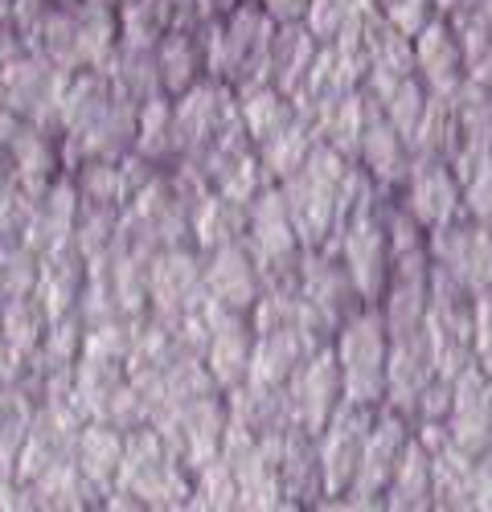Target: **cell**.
<instances>
[{"label": "cell", "mask_w": 492, "mask_h": 512, "mask_svg": "<svg viewBox=\"0 0 492 512\" xmlns=\"http://www.w3.org/2000/svg\"><path fill=\"white\" fill-rule=\"evenodd\" d=\"M333 357L341 369V386L349 406L382 410L386 406V357H390V328L378 308H361L333 336Z\"/></svg>", "instance_id": "obj_3"}, {"label": "cell", "mask_w": 492, "mask_h": 512, "mask_svg": "<svg viewBox=\"0 0 492 512\" xmlns=\"http://www.w3.org/2000/svg\"><path fill=\"white\" fill-rule=\"evenodd\" d=\"M415 443V422L406 414L382 406L374 426H369V439H365V455H361V472H357V484L349 496H361V500H382V492L390 488L398 463L406 455V447Z\"/></svg>", "instance_id": "obj_16"}, {"label": "cell", "mask_w": 492, "mask_h": 512, "mask_svg": "<svg viewBox=\"0 0 492 512\" xmlns=\"http://www.w3.org/2000/svg\"><path fill=\"white\" fill-rule=\"evenodd\" d=\"M275 512H312V508H304V504H296V500H279Z\"/></svg>", "instance_id": "obj_60"}, {"label": "cell", "mask_w": 492, "mask_h": 512, "mask_svg": "<svg viewBox=\"0 0 492 512\" xmlns=\"http://www.w3.org/2000/svg\"><path fill=\"white\" fill-rule=\"evenodd\" d=\"M111 95H115V87L103 70H91V66L74 70L62 82V95H58V140L91 127L103 115V107L111 103Z\"/></svg>", "instance_id": "obj_28"}, {"label": "cell", "mask_w": 492, "mask_h": 512, "mask_svg": "<svg viewBox=\"0 0 492 512\" xmlns=\"http://www.w3.org/2000/svg\"><path fill=\"white\" fill-rule=\"evenodd\" d=\"M5 152H9V164H13V185L33 201L66 173L58 136L46 132V127H37V123H25Z\"/></svg>", "instance_id": "obj_24"}, {"label": "cell", "mask_w": 492, "mask_h": 512, "mask_svg": "<svg viewBox=\"0 0 492 512\" xmlns=\"http://www.w3.org/2000/svg\"><path fill=\"white\" fill-rule=\"evenodd\" d=\"M37 271H41V259L25 246V242H13V246H0V291L9 300H21V295H33L37 287Z\"/></svg>", "instance_id": "obj_45"}, {"label": "cell", "mask_w": 492, "mask_h": 512, "mask_svg": "<svg viewBox=\"0 0 492 512\" xmlns=\"http://www.w3.org/2000/svg\"><path fill=\"white\" fill-rule=\"evenodd\" d=\"M119 488L148 500L156 512H169L185 504L193 488V472L173 455L152 426H136L123 435V467H119Z\"/></svg>", "instance_id": "obj_5"}, {"label": "cell", "mask_w": 492, "mask_h": 512, "mask_svg": "<svg viewBox=\"0 0 492 512\" xmlns=\"http://www.w3.org/2000/svg\"><path fill=\"white\" fill-rule=\"evenodd\" d=\"M82 287H87V263L66 246L58 254H46L41 259V271H37V287H33V300L41 304V312L54 320H66L78 312V300H82Z\"/></svg>", "instance_id": "obj_26"}, {"label": "cell", "mask_w": 492, "mask_h": 512, "mask_svg": "<svg viewBox=\"0 0 492 512\" xmlns=\"http://www.w3.org/2000/svg\"><path fill=\"white\" fill-rule=\"evenodd\" d=\"M324 345L300 328V324H287V328H271V332H255V357H251V377L246 386H259V390H283L292 373Z\"/></svg>", "instance_id": "obj_22"}, {"label": "cell", "mask_w": 492, "mask_h": 512, "mask_svg": "<svg viewBox=\"0 0 492 512\" xmlns=\"http://www.w3.org/2000/svg\"><path fill=\"white\" fill-rule=\"evenodd\" d=\"M316 50H320L316 37L304 25H279L275 46H271V87L292 99L296 87L304 82V74L316 62Z\"/></svg>", "instance_id": "obj_34"}, {"label": "cell", "mask_w": 492, "mask_h": 512, "mask_svg": "<svg viewBox=\"0 0 492 512\" xmlns=\"http://www.w3.org/2000/svg\"><path fill=\"white\" fill-rule=\"evenodd\" d=\"M13 189H17V185H13V164H9V152L0 148V201H5Z\"/></svg>", "instance_id": "obj_58"}, {"label": "cell", "mask_w": 492, "mask_h": 512, "mask_svg": "<svg viewBox=\"0 0 492 512\" xmlns=\"http://www.w3.org/2000/svg\"><path fill=\"white\" fill-rule=\"evenodd\" d=\"M435 369L443 381L460 377L476 357H472V340H476V295H468L451 275L431 267V304H427V324H423Z\"/></svg>", "instance_id": "obj_7"}, {"label": "cell", "mask_w": 492, "mask_h": 512, "mask_svg": "<svg viewBox=\"0 0 492 512\" xmlns=\"http://www.w3.org/2000/svg\"><path fill=\"white\" fill-rule=\"evenodd\" d=\"M132 152L156 168L177 164V136H173V99L156 95L140 103V123H136V144Z\"/></svg>", "instance_id": "obj_36"}, {"label": "cell", "mask_w": 492, "mask_h": 512, "mask_svg": "<svg viewBox=\"0 0 492 512\" xmlns=\"http://www.w3.org/2000/svg\"><path fill=\"white\" fill-rule=\"evenodd\" d=\"M460 193H464V218L484 226L492 234V156L460 173Z\"/></svg>", "instance_id": "obj_46"}, {"label": "cell", "mask_w": 492, "mask_h": 512, "mask_svg": "<svg viewBox=\"0 0 492 512\" xmlns=\"http://www.w3.org/2000/svg\"><path fill=\"white\" fill-rule=\"evenodd\" d=\"M439 381L435 353L427 332H410V336H390V357H386V406L415 418L423 394Z\"/></svg>", "instance_id": "obj_17"}, {"label": "cell", "mask_w": 492, "mask_h": 512, "mask_svg": "<svg viewBox=\"0 0 492 512\" xmlns=\"http://www.w3.org/2000/svg\"><path fill=\"white\" fill-rule=\"evenodd\" d=\"M33 418H37V398L25 390V381L0 386V472L5 476H13L17 455L33 431Z\"/></svg>", "instance_id": "obj_37"}, {"label": "cell", "mask_w": 492, "mask_h": 512, "mask_svg": "<svg viewBox=\"0 0 492 512\" xmlns=\"http://www.w3.org/2000/svg\"><path fill=\"white\" fill-rule=\"evenodd\" d=\"M378 107H382V115L394 123V132L406 140V148H410V140H415V132L423 127V119H427V111H431V95H427V87L419 78H406L402 87H394L390 95H382V99H374Z\"/></svg>", "instance_id": "obj_44"}, {"label": "cell", "mask_w": 492, "mask_h": 512, "mask_svg": "<svg viewBox=\"0 0 492 512\" xmlns=\"http://www.w3.org/2000/svg\"><path fill=\"white\" fill-rule=\"evenodd\" d=\"M246 238V209L210 193L201 197L189 213V246L197 254H214L222 246H238Z\"/></svg>", "instance_id": "obj_30"}, {"label": "cell", "mask_w": 492, "mask_h": 512, "mask_svg": "<svg viewBox=\"0 0 492 512\" xmlns=\"http://www.w3.org/2000/svg\"><path fill=\"white\" fill-rule=\"evenodd\" d=\"M238 5H242V0H197L201 21H218V17H230Z\"/></svg>", "instance_id": "obj_56"}, {"label": "cell", "mask_w": 492, "mask_h": 512, "mask_svg": "<svg viewBox=\"0 0 492 512\" xmlns=\"http://www.w3.org/2000/svg\"><path fill=\"white\" fill-rule=\"evenodd\" d=\"M205 316H210V332H205L201 361H205V369H210L214 386L222 394H234L238 386H246V377H251L255 324H251V316L218 308L210 295H205Z\"/></svg>", "instance_id": "obj_13"}, {"label": "cell", "mask_w": 492, "mask_h": 512, "mask_svg": "<svg viewBox=\"0 0 492 512\" xmlns=\"http://www.w3.org/2000/svg\"><path fill=\"white\" fill-rule=\"evenodd\" d=\"M312 512H378V504L361 496H324Z\"/></svg>", "instance_id": "obj_54"}, {"label": "cell", "mask_w": 492, "mask_h": 512, "mask_svg": "<svg viewBox=\"0 0 492 512\" xmlns=\"http://www.w3.org/2000/svg\"><path fill=\"white\" fill-rule=\"evenodd\" d=\"M472 357L476 365L492 377V295L476 300V340H472Z\"/></svg>", "instance_id": "obj_49"}, {"label": "cell", "mask_w": 492, "mask_h": 512, "mask_svg": "<svg viewBox=\"0 0 492 512\" xmlns=\"http://www.w3.org/2000/svg\"><path fill=\"white\" fill-rule=\"evenodd\" d=\"M447 443L480 459L492 447V377L472 361L460 377H451V410H447Z\"/></svg>", "instance_id": "obj_15"}, {"label": "cell", "mask_w": 492, "mask_h": 512, "mask_svg": "<svg viewBox=\"0 0 492 512\" xmlns=\"http://www.w3.org/2000/svg\"><path fill=\"white\" fill-rule=\"evenodd\" d=\"M70 177L78 185V197L87 205H103V209H123L128 205V185H123L119 160H87V164L70 168Z\"/></svg>", "instance_id": "obj_42"}, {"label": "cell", "mask_w": 492, "mask_h": 512, "mask_svg": "<svg viewBox=\"0 0 492 512\" xmlns=\"http://www.w3.org/2000/svg\"><path fill=\"white\" fill-rule=\"evenodd\" d=\"M50 332V316L41 312V304L33 295H21V300H9L5 316H0V340L25 361H33V353L41 349V340Z\"/></svg>", "instance_id": "obj_41"}, {"label": "cell", "mask_w": 492, "mask_h": 512, "mask_svg": "<svg viewBox=\"0 0 492 512\" xmlns=\"http://www.w3.org/2000/svg\"><path fill=\"white\" fill-rule=\"evenodd\" d=\"M296 295L304 308V332L316 345H333L341 324H349L365 304L345 275L341 259L333 250H304L296 271Z\"/></svg>", "instance_id": "obj_4"}, {"label": "cell", "mask_w": 492, "mask_h": 512, "mask_svg": "<svg viewBox=\"0 0 492 512\" xmlns=\"http://www.w3.org/2000/svg\"><path fill=\"white\" fill-rule=\"evenodd\" d=\"M54 5V0H13V13H9V29L25 41V33L41 21V17H46V9Z\"/></svg>", "instance_id": "obj_52"}, {"label": "cell", "mask_w": 492, "mask_h": 512, "mask_svg": "<svg viewBox=\"0 0 492 512\" xmlns=\"http://www.w3.org/2000/svg\"><path fill=\"white\" fill-rule=\"evenodd\" d=\"M115 17H119V46H136V50H156L160 37L173 29L160 0H128V5H119Z\"/></svg>", "instance_id": "obj_43"}, {"label": "cell", "mask_w": 492, "mask_h": 512, "mask_svg": "<svg viewBox=\"0 0 492 512\" xmlns=\"http://www.w3.org/2000/svg\"><path fill=\"white\" fill-rule=\"evenodd\" d=\"M390 29H398L402 37L415 41L431 21H435V0H378L374 9Z\"/></svg>", "instance_id": "obj_48"}, {"label": "cell", "mask_w": 492, "mask_h": 512, "mask_svg": "<svg viewBox=\"0 0 492 512\" xmlns=\"http://www.w3.org/2000/svg\"><path fill=\"white\" fill-rule=\"evenodd\" d=\"M394 201L402 205V213L415 226H423L427 234L464 218V193H460V177L451 164L439 160H415L410 164L406 185L394 193Z\"/></svg>", "instance_id": "obj_14"}, {"label": "cell", "mask_w": 492, "mask_h": 512, "mask_svg": "<svg viewBox=\"0 0 492 512\" xmlns=\"http://www.w3.org/2000/svg\"><path fill=\"white\" fill-rule=\"evenodd\" d=\"M431 267L456 279L468 295H492V234L468 218H456L427 234Z\"/></svg>", "instance_id": "obj_10"}, {"label": "cell", "mask_w": 492, "mask_h": 512, "mask_svg": "<svg viewBox=\"0 0 492 512\" xmlns=\"http://www.w3.org/2000/svg\"><path fill=\"white\" fill-rule=\"evenodd\" d=\"M415 74L431 99H451L468 82V58L443 17H435L415 37Z\"/></svg>", "instance_id": "obj_21"}, {"label": "cell", "mask_w": 492, "mask_h": 512, "mask_svg": "<svg viewBox=\"0 0 492 512\" xmlns=\"http://www.w3.org/2000/svg\"><path fill=\"white\" fill-rule=\"evenodd\" d=\"M201 279H205V295H210L218 308L238 312V316H251L263 295V275L242 242L222 246L214 254H201Z\"/></svg>", "instance_id": "obj_19"}, {"label": "cell", "mask_w": 492, "mask_h": 512, "mask_svg": "<svg viewBox=\"0 0 492 512\" xmlns=\"http://www.w3.org/2000/svg\"><path fill=\"white\" fill-rule=\"evenodd\" d=\"M361 62H365V82L361 91L369 99H382L394 87H402L406 78L415 74V41L402 37L398 29H390L378 13L365 21V37H361Z\"/></svg>", "instance_id": "obj_18"}, {"label": "cell", "mask_w": 492, "mask_h": 512, "mask_svg": "<svg viewBox=\"0 0 492 512\" xmlns=\"http://www.w3.org/2000/svg\"><path fill=\"white\" fill-rule=\"evenodd\" d=\"M111 78V87L119 95H128L136 103H148L160 95V74H156V50H136V46H119L111 62L103 66Z\"/></svg>", "instance_id": "obj_40"}, {"label": "cell", "mask_w": 492, "mask_h": 512, "mask_svg": "<svg viewBox=\"0 0 492 512\" xmlns=\"http://www.w3.org/2000/svg\"><path fill=\"white\" fill-rule=\"evenodd\" d=\"M25 50L46 62L58 74H74L82 70L78 62V33H74V5H50L29 33H25Z\"/></svg>", "instance_id": "obj_29"}, {"label": "cell", "mask_w": 492, "mask_h": 512, "mask_svg": "<svg viewBox=\"0 0 492 512\" xmlns=\"http://www.w3.org/2000/svg\"><path fill=\"white\" fill-rule=\"evenodd\" d=\"M70 250L87 267L111 263L115 254L123 250V209H103V205H87V201H82Z\"/></svg>", "instance_id": "obj_31"}, {"label": "cell", "mask_w": 492, "mask_h": 512, "mask_svg": "<svg viewBox=\"0 0 492 512\" xmlns=\"http://www.w3.org/2000/svg\"><path fill=\"white\" fill-rule=\"evenodd\" d=\"M148 254L136 250H119L107 263V279H111V295H115V312L123 320H148Z\"/></svg>", "instance_id": "obj_38"}, {"label": "cell", "mask_w": 492, "mask_h": 512, "mask_svg": "<svg viewBox=\"0 0 492 512\" xmlns=\"http://www.w3.org/2000/svg\"><path fill=\"white\" fill-rule=\"evenodd\" d=\"M119 467H123V431L107 422H82L74 439V472L91 488L95 500L119 488Z\"/></svg>", "instance_id": "obj_25"}, {"label": "cell", "mask_w": 492, "mask_h": 512, "mask_svg": "<svg viewBox=\"0 0 492 512\" xmlns=\"http://www.w3.org/2000/svg\"><path fill=\"white\" fill-rule=\"evenodd\" d=\"M341 5L353 9V13H361V17H369V13L378 9V0H341Z\"/></svg>", "instance_id": "obj_59"}, {"label": "cell", "mask_w": 492, "mask_h": 512, "mask_svg": "<svg viewBox=\"0 0 492 512\" xmlns=\"http://www.w3.org/2000/svg\"><path fill=\"white\" fill-rule=\"evenodd\" d=\"M99 512H156L148 500H140V496H132V492H123V488H115V492H107L103 500H99Z\"/></svg>", "instance_id": "obj_53"}, {"label": "cell", "mask_w": 492, "mask_h": 512, "mask_svg": "<svg viewBox=\"0 0 492 512\" xmlns=\"http://www.w3.org/2000/svg\"><path fill=\"white\" fill-rule=\"evenodd\" d=\"M132 340H136V324L132 320H111L99 328H87V340H82V353L87 357H103V361H123L132 357Z\"/></svg>", "instance_id": "obj_47"}, {"label": "cell", "mask_w": 492, "mask_h": 512, "mask_svg": "<svg viewBox=\"0 0 492 512\" xmlns=\"http://www.w3.org/2000/svg\"><path fill=\"white\" fill-rule=\"evenodd\" d=\"M156 74H160V95H169V99L193 91L201 78H210L197 29H169L160 37V46H156Z\"/></svg>", "instance_id": "obj_27"}, {"label": "cell", "mask_w": 492, "mask_h": 512, "mask_svg": "<svg viewBox=\"0 0 492 512\" xmlns=\"http://www.w3.org/2000/svg\"><path fill=\"white\" fill-rule=\"evenodd\" d=\"M378 410L365 406H349L341 402V410L328 418V426L316 435V451H320V472H324V496H349L361 472V455H365V439L369 426H374Z\"/></svg>", "instance_id": "obj_11"}, {"label": "cell", "mask_w": 492, "mask_h": 512, "mask_svg": "<svg viewBox=\"0 0 492 512\" xmlns=\"http://www.w3.org/2000/svg\"><path fill=\"white\" fill-rule=\"evenodd\" d=\"M365 119H369V95L353 91V95L337 99L333 107H324L312 119V132H316L320 144H328L333 152L357 160V144H361V132H365Z\"/></svg>", "instance_id": "obj_32"}, {"label": "cell", "mask_w": 492, "mask_h": 512, "mask_svg": "<svg viewBox=\"0 0 492 512\" xmlns=\"http://www.w3.org/2000/svg\"><path fill=\"white\" fill-rule=\"evenodd\" d=\"M357 164L361 173L374 181L382 193H398L410 177V148L406 140L394 132V123L382 115V107L369 99V119H365V132H361V144H357Z\"/></svg>", "instance_id": "obj_20"}, {"label": "cell", "mask_w": 492, "mask_h": 512, "mask_svg": "<svg viewBox=\"0 0 492 512\" xmlns=\"http://www.w3.org/2000/svg\"><path fill=\"white\" fill-rule=\"evenodd\" d=\"M242 246L251 250V259L263 275V291L267 287H296V271H300V234L287 218V205L279 185L263 189L251 205H246V238Z\"/></svg>", "instance_id": "obj_6"}, {"label": "cell", "mask_w": 492, "mask_h": 512, "mask_svg": "<svg viewBox=\"0 0 492 512\" xmlns=\"http://www.w3.org/2000/svg\"><path fill=\"white\" fill-rule=\"evenodd\" d=\"M205 300L201 254L193 246H169L148 263V316L164 328H177Z\"/></svg>", "instance_id": "obj_9"}, {"label": "cell", "mask_w": 492, "mask_h": 512, "mask_svg": "<svg viewBox=\"0 0 492 512\" xmlns=\"http://www.w3.org/2000/svg\"><path fill=\"white\" fill-rule=\"evenodd\" d=\"M238 119L246 127L251 144H267L271 136H279L287 123H296V103L287 99L275 87H251V91H238Z\"/></svg>", "instance_id": "obj_35"}, {"label": "cell", "mask_w": 492, "mask_h": 512, "mask_svg": "<svg viewBox=\"0 0 492 512\" xmlns=\"http://www.w3.org/2000/svg\"><path fill=\"white\" fill-rule=\"evenodd\" d=\"M54 5H78V0H54Z\"/></svg>", "instance_id": "obj_61"}, {"label": "cell", "mask_w": 492, "mask_h": 512, "mask_svg": "<svg viewBox=\"0 0 492 512\" xmlns=\"http://www.w3.org/2000/svg\"><path fill=\"white\" fill-rule=\"evenodd\" d=\"M472 512H492V447L472 463Z\"/></svg>", "instance_id": "obj_50"}, {"label": "cell", "mask_w": 492, "mask_h": 512, "mask_svg": "<svg viewBox=\"0 0 492 512\" xmlns=\"http://www.w3.org/2000/svg\"><path fill=\"white\" fill-rule=\"evenodd\" d=\"M468 78H472V82H480L484 91H492V46H488V54H484L480 62H472V66H468Z\"/></svg>", "instance_id": "obj_57"}, {"label": "cell", "mask_w": 492, "mask_h": 512, "mask_svg": "<svg viewBox=\"0 0 492 512\" xmlns=\"http://www.w3.org/2000/svg\"><path fill=\"white\" fill-rule=\"evenodd\" d=\"M238 123V95L218 78H201L193 91L173 99V136L177 160H201Z\"/></svg>", "instance_id": "obj_8"}, {"label": "cell", "mask_w": 492, "mask_h": 512, "mask_svg": "<svg viewBox=\"0 0 492 512\" xmlns=\"http://www.w3.org/2000/svg\"><path fill=\"white\" fill-rule=\"evenodd\" d=\"M255 5H259L275 25H304L312 0H255Z\"/></svg>", "instance_id": "obj_51"}, {"label": "cell", "mask_w": 492, "mask_h": 512, "mask_svg": "<svg viewBox=\"0 0 492 512\" xmlns=\"http://www.w3.org/2000/svg\"><path fill=\"white\" fill-rule=\"evenodd\" d=\"M312 148H316L312 123L296 119V123H287L279 136H271L267 144H259L255 152H259V160H263V168H267L271 185H279V181H287L292 173H300V168L308 164V156H312Z\"/></svg>", "instance_id": "obj_39"}, {"label": "cell", "mask_w": 492, "mask_h": 512, "mask_svg": "<svg viewBox=\"0 0 492 512\" xmlns=\"http://www.w3.org/2000/svg\"><path fill=\"white\" fill-rule=\"evenodd\" d=\"M386 205H390V193H374L365 197L345 226L337 230V238L328 242L324 250H333L345 275L353 279L357 295L365 308H378L382 295L390 287V230H386Z\"/></svg>", "instance_id": "obj_2"}, {"label": "cell", "mask_w": 492, "mask_h": 512, "mask_svg": "<svg viewBox=\"0 0 492 512\" xmlns=\"http://www.w3.org/2000/svg\"><path fill=\"white\" fill-rule=\"evenodd\" d=\"M74 33H78V62L91 70H103L119 50V17L115 9L95 5V0H78L74 5Z\"/></svg>", "instance_id": "obj_33"}, {"label": "cell", "mask_w": 492, "mask_h": 512, "mask_svg": "<svg viewBox=\"0 0 492 512\" xmlns=\"http://www.w3.org/2000/svg\"><path fill=\"white\" fill-rule=\"evenodd\" d=\"M25 357H17L5 340H0V386H17V381L25 377Z\"/></svg>", "instance_id": "obj_55"}, {"label": "cell", "mask_w": 492, "mask_h": 512, "mask_svg": "<svg viewBox=\"0 0 492 512\" xmlns=\"http://www.w3.org/2000/svg\"><path fill=\"white\" fill-rule=\"evenodd\" d=\"M78 209H82L78 185H74L70 173H62L46 193L37 197L29 230H25V246L37 254V259H46V254H58V250L70 246L74 226H78Z\"/></svg>", "instance_id": "obj_23"}, {"label": "cell", "mask_w": 492, "mask_h": 512, "mask_svg": "<svg viewBox=\"0 0 492 512\" xmlns=\"http://www.w3.org/2000/svg\"><path fill=\"white\" fill-rule=\"evenodd\" d=\"M283 402H287V414L300 431L308 435H320L328 418H333L345 402V386H341V369H337V357H333V345L316 349L296 373L292 381L283 386Z\"/></svg>", "instance_id": "obj_12"}, {"label": "cell", "mask_w": 492, "mask_h": 512, "mask_svg": "<svg viewBox=\"0 0 492 512\" xmlns=\"http://www.w3.org/2000/svg\"><path fill=\"white\" fill-rule=\"evenodd\" d=\"M275 33H279V25L255 0H242L230 17L205 21L197 29L201 50H205V70H210V78L226 82L234 95L251 91V87H271Z\"/></svg>", "instance_id": "obj_1"}]
</instances>
